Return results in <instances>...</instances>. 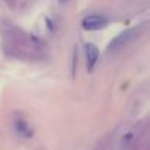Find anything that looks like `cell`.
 I'll use <instances>...</instances> for the list:
<instances>
[{"mask_svg":"<svg viewBox=\"0 0 150 150\" xmlns=\"http://www.w3.org/2000/svg\"><path fill=\"white\" fill-rule=\"evenodd\" d=\"M108 25V19L100 16V15H88L87 18L83 19V28L87 31H96L102 30Z\"/></svg>","mask_w":150,"mask_h":150,"instance_id":"cell-3","label":"cell"},{"mask_svg":"<svg viewBox=\"0 0 150 150\" xmlns=\"http://www.w3.org/2000/svg\"><path fill=\"white\" fill-rule=\"evenodd\" d=\"M60 2H62V3H63V2H66V0H60Z\"/></svg>","mask_w":150,"mask_h":150,"instance_id":"cell-6","label":"cell"},{"mask_svg":"<svg viewBox=\"0 0 150 150\" xmlns=\"http://www.w3.org/2000/svg\"><path fill=\"white\" fill-rule=\"evenodd\" d=\"M86 56H87V65H88V69L91 71V68L96 65L99 56H100V52L99 49L94 46V44H87L86 46Z\"/></svg>","mask_w":150,"mask_h":150,"instance_id":"cell-4","label":"cell"},{"mask_svg":"<svg viewBox=\"0 0 150 150\" xmlns=\"http://www.w3.org/2000/svg\"><path fill=\"white\" fill-rule=\"evenodd\" d=\"M15 128H16L18 134H21L22 137H31V135H33L31 127H30L24 119H16V121H15Z\"/></svg>","mask_w":150,"mask_h":150,"instance_id":"cell-5","label":"cell"},{"mask_svg":"<svg viewBox=\"0 0 150 150\" xmlns=\"http://www.w3.org/2000/svg\"><path fill=\"white\" fill-rule=\"evenodd\" d=\"M0 33L2 47L6 56L22 60H35L41 56V46L11 22H3L0 25Z\"/></svg>","mask_w":150,"mask_h":150,"instance_id":"cell-1","label":"cell"},{"mask_svg":"<svg viewBox=\"0 0 150 150\" xmlns=\"http://www.w3.org/2000/svg\"><path fill=\"white\" fill-rule=\"evenodd\" d=\"M138 33H140L138 28H131V30H127V31L121 33L118 37H115V38L110 41V44H109V47H108V52H109V53H113V52H118V50L124 49L127 44H129V43L138 35Z\"/></svg>","mask_w":150,"mask_h":150,"instance_id":"cell-2","label":"cell"}]
</instances>
